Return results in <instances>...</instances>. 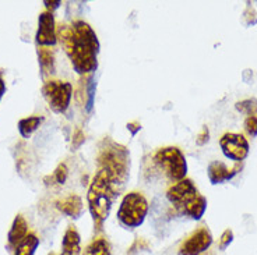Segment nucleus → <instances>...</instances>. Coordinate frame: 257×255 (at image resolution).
I'll list each match as a JSON object with an SVG mask.
<instances>
[{
	"label": "nucleus",
	"instance_id": "20e7f679",
	"mask_svg": "<svg viewBox=\"0 0 257 255\" xmlns=\"http://www.w3.org/2000/svg\"><path fill=\"white\" fill-rule=\"evenodd\" d=\"M167 199L174 205L175 210L192 220H200L207 210V198L201 195L193 180L183 179L168 188Z\"/></svg>",
	"mask_w": 257,
	"mask_h": 255
},
{
	"label": "nucleus",
	"instance_id": "6e6552de",
	"mask_svg": "<svg viewBox=\"0 0 257 255\" xmlns=\"http://www.w3.org/2000/svg\"><path fill=\"white\" fill-rule=\"evenodd\" d=\"M219 148H221L225 158L233 160V162H238V163L243 162L250 151L249 141L246 140V137L240 133H225L219 138Z\"/></svg>",
	"mask_w": 257,
	"mask_h": 255
},
{
	"label": "nucleus",
	"instance_id": "aec40b11",
	"mask_svg": "<svg viewBox=\"0 0 257 255\" xmlns=\"http://www.w3.org/2000/svg\"><path fill=\"white\" fill-rule=\"evenodd\" d=\"M235 108L240 113H244L247 116H256L257 117V99H254V98L240 101V102L235 105Z\"/></svg>",
	"mask_w": 257,
	"mask_h": 255
},
{
	"label": "nucleus",
	"instance_id": "b1692460",
	"mask_svg": "<svg viewBox=\"0 0 257 255\" xmlns=\"http://www.w3.org/2000/svg\"><path fill=\"white\" fill-rule=\"evenodd\" d=\"M243 19H244V24H246L247 27L257 24V13H256V10L253 9V6H250V3H247V9L244 10Z\"/></svg>",
	"mask_w": 257,
	"mask_h": 255
},
{
	"label": "nucleus",
	"instance_id": "393cba45",
	"mask_svg": "<svg viewBox=\"0 0 257 255\" xmlns=\"http://www.w3.org/2000/svg\"><path fill=\"white\" fill-rule=\"evenodd\" d=\"M233 241V231L231 229H226L221 234V238H219V249L224 251L229 247V244Z\"/></svg>",
	"mask_w": 257,
	"mask_h": 255
},
{
	"label": "nucleus",
	"instance_id": "39448f33",
	"mask_svg": "<svg viewBox=\"0 0 257 255\" xmlns=\"http://www.w3.org/2000/svg\"><path fill=\"white\" fill-rule=\"evenodd\" d=\"M148 201L143 192L130 191L120 201L116 219L124 229L135 230L140 227L148 213Z\"/></svg>",
	"mask_w": 257,
	"mask_h": 255
},
{
	"label": "nucleus",
	"instance_id": "4be33fe9",
	"mask_svg": "<svg viewBox=\"0 0 257 255\" xmlns=\"http://www.w3.org/2000/svg\"><path fill=\"white\" fill-rule=\"evenodd\" d=\"M244 131L250 137H257V117L256 116H247L244 120Z\"/></svg>",
	"mask_w": 257,
	"mask_h": 255
},
{
	"label": "nucleus",
	"instance_id": "f257e3e1",
	"mask_svg": "<svg viewBox=\"0 0 257 255\" xmlns=\"http://www.w3.org/2000/svg\"><path fill=\"white\" fill-rule=\"evenodd\" d=\"M58 39L70 59L73 70L78 76H90L98 70V55L101 44L92 27L83 20H76L70 26L59 27Z\"/></svg>",
	"mask_w": 257,
	"mask_h": 255
},
{
	"label": "nucleus",
	"instance_id": "423d86ee",
	"mask_svg": "<svg viewBox=\"0 0 257 255\" xmlns=\"http://www.w3.org/2000/svg\"><path fill=\"white\" fill-rule=\"evenodd\" d=\"M153 162L169 181L176 183L186 179V156L178 147H164L157 149L153 155Z\"/></svg>",
	"mask_w": 257,
	"mask_h": 255
},
{
	"label": "nucleus",
	"instance_id": "c756f323",
	"mask_svg": "<svg viewBox=\"0 0 257 255\" xmlns=\"http://www.w3.org/2000/svg\"><path fill=\"white\" fill-rule=\"evenodd\" d=\"M48 255H56V254H53V252H51V254H48Z\"/></svg>",
	"mask_w": 257,
	"mask_h": 255
},
{
	"label": "nucleus",
	"instance_id": "bb28decb",
	"mask_svg": "<svg viewBox=\"0 0 257 255\" xmlns=\"http://www.w3.org/2000/svg\"><path fill=\"white\" fill-rule=\"evenodd\" d=\"M44 5H45L46 7V12H49V13H53L56 9H59L60 7V5H62V2H59V0H46V2H44Z\"/></svg>",
	"mask_w": 257,
	"mask_h": 255
},
{
	"label": "nucleus",
	"instance_id": "f8f14e48",
	"mask_svg": "<svg viewBox=\"0 0 257 255\" xmlns=\"http://www.w3.org/2000/svg\"><path fill=\"white\" fill-rule=\"evenodd\" d=\"M28 234L30 233H28V223H27L26 217L23 215H17L14 217L12 227H10L9 234H7V247L10 249H16L21 242L26 240Z\"/></svg>",
	"mask_w": 257,
	"mask_h": 255
},
{
	"label": "nucleus",
	"instance_id": "9d476101",
	"mask_svg": "<svg viewBox=\"0 0 257 255\" xmlns=\"http://www.w3.org/2000/svg\"><path fill=\"white\" fill-rule=\"evenodd\" d=\"M37 45L42 48H51L58 44V28L55 16L49 12H42L38 17V30L35 35Z\"/></svg>",
	"mask_w": 257,
	"mask_h": 255
},
{
	"label": "nucleus",
	"instance_id": "c85d7f7f",
	"mask_svg": "<svg viewBox=\"0 0 257 255\" xmlns=\"http://www.w3.org/2000/svg\"><path fill=\"white\" fill-rule=\"evenodd\" d=\"M6 81H5V78H3V74L0 73V102H2V99H3V96L6 94Z\"/></svg>",
	"mask_w": 257,
	"mask_h": 255
},
{
	"label": "nucleus",
	"instance_id": "ddd939ff",
	"mask_svg": "<svg viewBox=\"0 0 257 255\" xmlns=\"http://www.w3.org/2000/svg\"><path fill=\"white\" fill-rule=\"evenodd\" d=\"M78 102L83 105L84 110L90 113L94 108V101H95V83H94V76H84L80 81V88L77 94Z\"/></svg>",
	"mask_w": 257,
	"mask_h": 255
},
{
	"label": "nucleus",
	"instance_id": "2eb2a0df",
	"mask_svg": "<svg viewBox=\"0 0 257 255\" xmlns=\"http://www.w3.org/2000/svg\"><path fill=\"white\" fill-rule=\"evenodd\" d=\"M81 254V236L77 227L70 224L64 231L60 242V255H80Z\"/></svg>",
	"mask_w": 257,
	"mask_h": 255
},
{
	"label": "nucleus",
	"instance_id": "0eeeda50",
	"mask_svg": "<svg viewBox=\"0 0 257 255\" xmlns=\"http://www.w3.org/2000/svg\"><path fill=\"white\" fill-rule=\"evenodd\" d=\"M42 95L53 113L63 115L70 108L73 98V85L69 81L49 80L42 87Z\"/></svg>",
	"mask_w": 257,
	"mask_h": 255
},
{
	"label": "nucleus",
	"instance_id": "9b49d317",
	"mask_svg": "<svg viewBox=\"0 0 257 255\" xmlns=\"http://www.w3.org/2000/svg\"><path fill=\"white\" fill-rule=\"evenodd\" d=\"M240 167L242 166L236 165L229 169L224 162L212 160L211 163L208 165V167H207V176H208V180H210L211 184H222L225 181H229V180L233 179L240 172Z\"/></svg>",
	"mask_w": 257,
	"mask_h": 255
},
{
	"label": "nucleus",
	"instance_id": "cd10ccee",
	"mask_svg": "<svg viewBox=\"0 0 257 255\" xmlns=\"http://www.w3.org/2000/svg\"><path fill=\"white\" fill-rule=\"evenodd\" d=\"M127 130L130 131V134L132 135H136L140 130H142V124L139 123V121H130V123H127Z\"/></svg>",
	"mask_w": 257,
	"mask_h": 255
},
{
	"label": "nucleus",
	"instance_id": "a878e982",
	"mask_svg": "<svg viewBox=\"0 0 257 255\" xmlns=\"http://www.w3.org/2000/svg\"><path fill=\"white\" fill-rule=\"evenodd\" d=\"M210 140V130L207 126L203 127V130L200 131V134L197 135V138H196V142H197V145H206L207 142Z\"/></svg>",
	"mask_w": 257,
	"mask_h": 255
},
{
	"label": "nucleus",
	"instance_id": "7ed1b4c3",
	"mask_svg": "<svg viewBox=\"0 0 257 255\" xmlns=\"http://www.w3.org/2000/svg\"><path fill=\"white\" fill-rule=\"evenodd\" d=\"M115 197H117V194L108 174L102 170H98L91 180L87 191L88 210L96 231L103 230V223L109 217Z\"/></svg>",
	"mask_w": 257,
	"mask_h": 255
},
{
	"label": "nucleus",
	"instance_id": "a211bd4d",
	"mask_svg": "<svg viewBox=\"0 0 257 255\" xmlns=\"http://www.w3.org/2000/svg\"><path fill=\"white\" fill-rule=\"evenodd\" d=\"M83 255H113L109 241L103 237H96L83 249Z\"/></svg>",
	"mask_w": 257,
	"mask_h": 255
},
{
	"label": "nucleus",
	"instance_id": "dca6fc26",
	"mask_svg": "<svg viewBox=\"0 0 257 255\" xmlns=\"http://www.w3.org/2000/svg\"><path fill=\"white\" fill-rule=\"evenodd\" d=\"M38 63L44 78L55 74V53L51 48L38 46Z\"/></svg>",
	"mask_w": 257,
	"mask_h": 255
},
{
	"label": "nucleus",
	"instance_id": "4468645a",
	"mask_svg": "<svg viewBox=\"0 0 257 255\" xmlns=\"http://www.w3.org/2000/svg\"><path fill=\"white\" fill-rule=\"evenodd\" d=\"M55 205L59 212H62L63 215L71 219H78L84 212L83 199L77 194H70L62 199H58Z\"/></svg>",
	"mask_w": 257,
	"mask_h": 255
},
{
	"label": "nucleus",
	"instance_id": "1a4fd4ad",
	"mask_svg": "<svg viewBox=\"0 0 257 255\" xmlns=\"http://www.w3.org/2000/svg\"><path fill=\"white\" fill-rule=\"evenodd\" d=\"M212 241H214V238H212L211 230L207 226H201L199 229L194 230L186 240L182 241L178 254L201 255L211 247Z\"/></svg>",
	"mask_w": 257,
	"mask_h": 255
},
{
	"label": "nucleus",
	"instance_id": "f3484780",
	"mask_svg": "<svg viewBox=\"0 0 257 255\" xmlns=\"http://www.w3.org/2000/svg\"><path fill=\"white\" fill-rule=\"evenodd\" d=\"M42 121H44V117H42V116H30V117L21 119V120L19 121V124H17L20 135H21L23 138L28 140V138L41 127Z\"/></svg>",
	"mask_w": 257,
	"mask_h": 255
},
{
	"label": "nucleus",
	"instance_id": "412c9836",
	"mask_svg": "<svg viewBox=\"0 0 257 255\" xmlns=\"http://www.w3.org/2000/svg\"><path fill=\"white\" fill-rule=\"evenodd\" d=\"M67 177H69V169H67L66 163H60V165H58V167L55 169V172L52 174L51 180L55 181V184L63 185L64 183H66Z\"/></svg>",
	"mask_w": 257,
	"mask_h": 255
},
{
	"label": "nucleus",
	"instance_id": "6ab92c4d",
	"mask_svg": "<svg viewBox=\"0 0 257 255\" xmlns=\"http://www.w3.org/2000/svg\"><path fill=\"white\" fill-rule=\"evenodd\" d=\"M39 247V238L35 233H30L26 240L14 249V255H35Z\"/></svg>",
	"mask_w": 257,
	"mask_h": 255
},
{
	"label": "nucleus",
	"instance_id": "f03ea898",
	"mask_svg": "<svg viewBox=\"0 0 257 255\" xmlns=\"http://www.w3.org/2000/svg\"><path fill=\"white\" fill-rule=\"evenodd\" d=\"M96 166L98 170L108 174L116 194L119 195L130 177V152L127 148L109 137H105L98 144Z\"/></svg>",
	"mask_w": 257,
	"mask_h": 255
},
{
	"label": "nucleus",
	"instance_id": "5701e85b",
	"mask_svg": "<svg viewBox=\"0 0 257 255\" xmlns=\"http://www.w3.org/2000/svg\"><path fill=\"white\" fill-rule=\"evenodd\" d=\"M84 142H85V134L81 128H77L71 138V151H77L78 148H81Z\"/></svg>",
	"mask_w": 257,
	"mask_h": 255
}]
</instances>
